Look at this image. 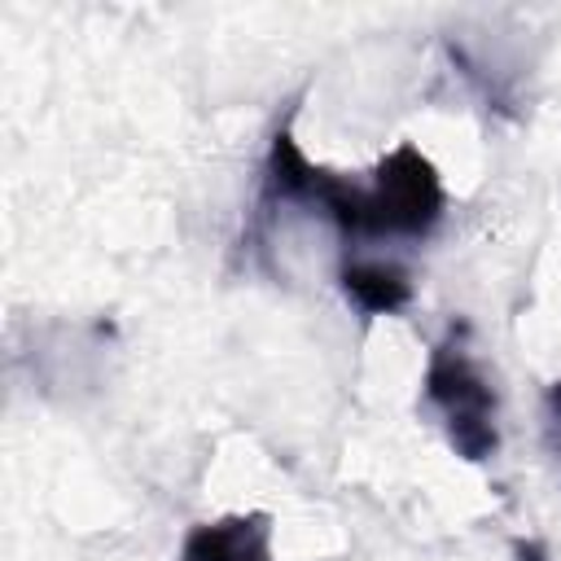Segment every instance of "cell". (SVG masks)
<instances>
[{"label":"cell","instance_id":"obj_1","mask_svg":"<svg viewBox=\"0 0 561 561\" xmlns=\"http://www.w3.org/2000/svg\"><path fill=\"white\" fill-rule=\"evenodd\" d=\"M294 114L298 110L289 105L280 127L272 131L263 162V193L245 241H254L259 228H267L280 206H307L311 215H324L342 237V254H355L368 241H425L443 224L447 193L434 162L416 145H399L394 153H386L373 167V180L359 184L351 175H333L316 167L298 149Z\"/></svg>","mask_w":561,"mask_h":561},{"label":"cell","instance_id":"obj_2","mask_svg":"<svg viewBox=\"0 0 561 561\" xmlns=\"http://www.w3.org/2000/svg\"><path fill=\"white\" fill-rule=\"evenodd\" d=\"M465 333H469L465 324H451L447 337L430 351L421 390L425 403L443 416L451 451L469 465H482L500 451V399L486 373L478 368V359L469 355Z\"/></svg>","mask_w":561,"mask_h":561},{"label":"cell","instance_id":"obj_3","mask_svg":"<svg viewBox=\"0 0 561 561\" xmlns=\"http://www.w3.org/2000/svg\"><path fill=\"white\" fill-rule=\"evenodd\" d=\"M180 561H276L267 513H228L184 535Z\"/></svg>","mask_w":561,"mask_h":561},{"label":"cell","instance_id":"obj_4","mask_svg":"<svg viewBox=\"0 0 561 561\" xmlns=\"http://www.w3.org/2000/svg\"><path fill=\"white\" fill-rule=\"evenodd\" d=\"M337 285L364 316H394L412 302L408 267L399 259H381V254H342Z\"/></svg>","mask_w":561,"mask_h":561},{"label":"cell","instance_id":"obj_5","mask_svg":"<svg viewBox=\"0 0 561 561\" xmlns=\"http://www.w3.org/2000/svg\"><path fill=\"white\" fill-rule=\"evenodd\" d=\"M543 408H548V425H552V434L561 438V381H552V386H548Z\"/></svg>","mask_w":561,"mask_h":561},{"label":"cell","instance_id":"obj_6","mask_svg":"<svg viewBox=\"0 0 561 561\" xmlns=\"http://www.w3.org/2000/svg\"><path fill=\"white\" fill-rule=\"evenodd\" d=\"M513 552H517V561H543V543H513Z\"/></svg>","mask_w":561,"mask_h":561}]
</instances>
